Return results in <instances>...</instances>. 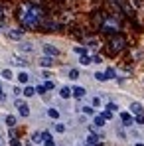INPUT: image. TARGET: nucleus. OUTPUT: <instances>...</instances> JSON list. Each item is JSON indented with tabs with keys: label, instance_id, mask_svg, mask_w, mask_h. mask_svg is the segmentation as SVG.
<instances>
[{
	"label": "nucleus",
	"instance_id": "nucleus-1",
	"mask_svg": "<svg viewBox=\"0 0 144 146\" xmlns=\"http://www.w3.org/2000/svg\"><path fill=\"white\" fill-rule=\"evenodd\" d=\"M18 20L22 28L26 30H36L40 26H44V10L40 6H36L34 2H22L20 10H18Z\"/></svg>",
	"mask_w": 144,
	"mask_h": 146
},
{
	"label": "nucleus",
	"instance_id": "nucleus-2",
	"mask_svg": "<svg viewBox=\"0 0 144 146\" xmlns=\"http://www.w3.org/2000/svg\"><path fill=\"white\" fill-rule=\"evenodd\" d=\"M99 28H101V32H105V34H119L120 30V24L119 20H117V16L115 14H105L103 16V20H101V24H99Z\"/></svg>",
	"mask_w": 144,
	"mask_h": 146
},
{
	"label": "nucleus",
	"instance_id": "nucleus-3",
	"mask_svg": "<svg viewBox=\"0 0 144 146\" xmlns=\"http://www.w3.org/2000/svg\"><path fill=\"white\" fill-rule=\"evenodd\" d=\"M124 48H126V38H124V36L115 34V36L109 40V49H111L113 53H119V51H122Z\"/></svg>",
	"mask_w": 144,
	"mask_h": 146
},
{
	"label": "nucleus",
	"instance_id": "nucleus-4",
	"mask_svg": "<svg viewBox=\"0 0 144 146\" xmlns=\"http://www.w3.org/2000/svg\"><path fill=\"white\" fill-rule=\"evenodd\" d=\"M24 34H26V30H22V28H10V30H6V38L8 40H16V42H22Z\"/></svg>",
	"mask_w": 144,
	"mask_h": 146
},
{
	"label": "nucleus",
	"instance_id": "nucleus-5",
	"mask_svg": "<svg viewBox=\"0 0 144 146\" xmlns=\"http://www.w3.org/2000/svg\"><path fill=\"white\" fill-rule=\"evenodd\" d=\"M14 107L18 109L20 117H30V105L26 103L24 99H14Z\"/></svg>",
	"mask_w": 144,
	"mask_h": 146
},
{
	"label": "nucleus",
	"instance_id": "nucleus-6",
	"mask_svg": "<svg viewBox=\"0 0 144 146\" xmlns=\"http://www.w3.org/2000/svg\"><path fill=\"white\" fill-rule=\"evenodd\" d=\"M42 51H44V55H49V57L61 55V49L57 48V46H53V44H44V46H42Z\"/></svg>",
	"mask_w": 144,
	"mask_h": 146
},
{
	"label": "nucleus",
	"instance_id": "nucleus-7",
	"mask_svg": "<svg viewBox=\"0 0 144 146\" xmlns=\"http://www.w3.org/2000/svg\"><path fill=\"white\" fill-rule=\"evenodd\" d=\"M85 48H87V51H89V55H95L97 51H99V48H101V42H99L97 38H89Z\"/></svg>",
	"mask_w": 144,
	"mask_h": 146
},
{
	"label": "nucleus",
	"instance_id": "nucleus-8",
	"mask_svg": "<svg viewBox=\"0 0 144 146\" xmlns=\"http://www.w3.org/2000/svg\"><path fill=\"white\" fill-rule=\"evenodd\" d=\"M38 65H40L42 69H49V67H53V65H55V57H49V55H42V57L38 59Z\"/></svg>",
	"mask_w": 144,
	"mask_h": 146
},
{
	"label": "nucleus",
	"instance_id": "nucleus-9",
	"mask_svg": "<svg viewBox=\"0 0 144 146\" xmlns=\"http://www.w3.org/2000/svg\"><path fill=\"white\" fill-rule=\"evenodd\" d=\"M120 121H122V126H126V128H130V126H134L136 122H134V115H130V113H120Z\"/></svg>",
	"mask_w": 144,
	"mask_h": 146
},
{
	"label": "nucleus",
	"instance_id": "nucleus-10",
	"mask_svg": "<svg viewBox=\"0 0 144 146\" xmlns=\"http://www.w3.org/2000/svg\"><path fill=\"white\" fill-rule=\"evenodd\" d=\"M18 51L28 55V53H34V51H36V46H34L32 42H20V46H18Z\"/></svg>",
	"mask_w": 144,
	"mask_h": 146
},
{
	"label": "nucleus",
	"instance_id": "nucleus-11",
	"mask_svg": "<svg viewBox=\"0 0 144 146\" xmlns=\"http://www.w3.org/2000/svg\"><path fill=\"white\" fill-rule=\"evenodd\" d=\"M130 115H134V117H140V115H144V107H142V103H130V111H128Z\"/></svg>",
	"mask_w": 144,
	"mask_h": 146
},
{
	"label": "nucleus",
	"instance_id": "nucleus-12",
	"mask_svg": "<svg viewBox=\"0 0 144 146\" xmlns=\"http://www.w3.org/2000/svg\"><path fill=\"white\" fill-rule=\"evenodd\" d=\"M71 93H73V99H79L81 101V99H85V95H87V89L81 87V85H75L71 89Z\"/></svg>",
	"mask_w": 144,
	"mask_h": 146
},
{
	"label": "nucleus",
	"instance_id": "nucleus-13",
	"mask_svg": "<svg viewBox=\"0 0 144 146\" xmlns=\"http://www.w3.org/2000/svg\"><path fill=\"white\" fill-rule=\"evenodd\" d=\"M30 77H32V75H30V73L28 71H20L18 73V75H16V79H18V83H20V85H28V83H30Z\"/></svg>",
	"mask_w": 144,
	"mask_h": 146
},
{
	"label": "nucleus",
	"instance_id": "nucleus-14",
	"mask_svg": "<svg viewBox=\"0 0 144 146\" xmlns=\"http://www.w3.org/2000/svg\"><path fill=\"white\" fill-rule=\"evenodd\" d=\"M105 117H103V115H95V117H93V126H95V128H99V130H101V128H105Z\"/></svg>",
	"mask_w": 144,
	"mask_h": 146
},
{
	"label": "nucleus",
	"instance_id": "nucleus-15",
	"mask_svg": "<svg viewBox=\"0 0 144 146\" xmlns=\"http://www.w3.org/2000/svg\"><path fill=\"white\" fill-rule=\"evenodd\" d=\"M59 97H61V99H71V97H73V93H71V87H67V85L59 87Z\"/></svg>",
	"mask_w": 144,
	"mask_h": 146
},
{
	"label": "nucleus",
	"instance_id": "nucleus-16",
	"mask_svg": "<svg viewBox=\"0 0 144 146\" xmlns=\"http://www.w3.org/2000/svg\"><path fill=\"white\" fill-rule=\"evenodd\" d=\"M4 122H6L8 128H16V126H18V119H16L14 115H8V117L4 119Z\"/></svg>",
	"mask_w": 144,
	"mask_h": 146
},
{
	"label": "nucleus",
	"instance_id": "nucleus-17",
	"mask_svg": "<svg viewBox=\"0 0 144 146\" xmlns=\"http://www.w3.org/2000/svg\"><path fill=\"white\" fill-rule=\"evenodd\" d=\"M48 117L51 119V121H59V117H61V113H59V109H48Z\"/></svg>",
	"mask_w": 144,
	"mask_h": 146
},
{
	"label": "nucleus",
	"instance_id": "nucleus-18",
	"mask_svg": "<svg viewBox=\"0 0 144 146\" xmlns=\"http://www.w3.org/2000/svg\"><path fill=\"white\" fill-rule=\"evenodd\" d=\"M26 99H30V97H34V95H38L36 93V87H32V85H26L24 87V93H22Z\"/></svg>",
	"mask_w": 144,
	"mask_h": 146
},
{
	"label": "nucleus",
	"instance_id": "nucleus-19",
	"mask_svg": "<svg viewBox=\"0 0 144 146\" xmlns=\"http://www.w3.org/2000/svg\"><path fill=\"white\" fill-rule=\"evenodd\" d=\"M53 130H55V132H57V134H63V132H65V130H67V126H65V124H63V122L55 121V122H53Z\"/></svg>",
	"mask_w": 144,
	"mask_h": 146
},
{
	"label": "nucleus",
	"instance_id": "nucleus-20",
	"mask_svg": "<svg viewBox=\"0 0 144 146\" xmlns=\"http://www.w3.org/2000/svg\"><path fill=\"white\" fill-rule=\"evenodd\" d=\"M79 63H81L83 67H87V65H91V63H93V57H91L89 53H87V55H81V57H79Z\"/></svg>",
	"mask_w": 144,
	"mask_h": 146
},
{
	"label": "nucleus",
	"instance_id": "nucleus-21",
	"mask_svg": "<svg viewBox=\"0 0 144 146\" xmlns=\"http://www.w3.org/2000/svg\"><path fill=\"white\" fill-rule=\"evenodd\" d=\"M67 77H69L71 81H77V79L81 77V71H79L77 67H73V69H69V73H67Z\"/></svg>",
	"mask_w": 144,
	"mask_h": 146
},
{
	"label": "nucleus",
	"instance_id": "nucleus-22",
	"mask_svg": "<svg viewBox=\"0 0 144 146\" xmlns=\"http://www.w3.org/2000/svg\"><path fill=\"white\" fill-rule=\"evenodd\" d=\"M105 75H107L109 81H111V79H117V69H115V67H107V69H105Z\"/></svg>",
	"mask_w": 144,
	"mask_h": 146
},
{
	"label": "nucleus",
	"instance_id": "nucleus-23",
	"mask_svg": "<svg viewBox=\"0 0 144 146\" xmlns=\"http://www.w3.org/2000/svg\"><path fill=\"white\" fill-rule=\"evenodd\" d=\"M73 53H77L81 57V55H87L89 51H87V48H83V46H73Z\"/></svg>",
	"mask_w": 144,
	"mask_h": 146
},
{
	"label": "nucleus",
	"instance_id": "nucleus-24",
	"mask_svg": "<svg viewBox=\"0 0 144 146\" xmlns=\"http://www.w3.org/2000/svg\"><path fill=\"white\" fill-rule=\"evenodd\" d=\"M91 107H93V109H101V107H103V101H101L99 95H95V97L91 99Z\"/></svg>",
	"mask_w": 144,
	"mask_h": 146
},
{
	"label": "nucleus",
	"instance_id": "nucleus-25",
	"mask_svg": "<svg viewBox=\"0 0 144 146\" xmlns=\"http://www.w3.org/2000/svg\"><path fill=\"white\" fill-rule=\"evenodd\" d=\"M12 63H16V65H26L28 59H26V57H20V55H12Z\"/></svg>",
	"mask_w": 144,
	"mask_h": 146
},
{
	"label": "nucleus",
	"instance_id": "nucleus-26",
	"mask_svg": "<svg viewBox=\"0 0 144 146\" xmlns=\"http://www.w3.org/2000/svg\"><path fill=\"white\" fill-rule=\"evenodd\" d=\"M81 111L85 113V115H89V117H95L97 113H95V109L91 107V105H85V107H81Z\"/></svg>",
	"mask_w": 144,
	"mask_h": 146
},
{
	"label": "nucleus",
	"instance_id": "nucleus-27",
	"mask_svg": "<svg viewBox=\"0 0 144 146\" xmlns=\"http://www.w3.org/2000/svg\"><path fill=\"white\" fill-rule=\"evenodd\" d=\"M93 77H95V81H99V83H105V81H109V79H107V75H105V71H97Z\"/></svg>",
	"mask_w": 144,
	"mask_h": 146
},
{
	"label": "nucleus",
	"instance_id": "nucleus-28",
	"mask_svg": "<svg viewBox=\"0 0 144 146\" xmlns=\"http://www.w3.org/2000/svg\"><path fill=\"white\" fill-rule=\"evenodd\" d=\"M105 109H107V111H111V113H117V111H119V105H117V103H113V101H109V103L105 105Z\"/></svg>",
	"mask_w": 144,
	"mask_h": 146
},
{
	"label": "nucleus",
	"instance_id": "nucleus-29",
	"mask_svg": "<svg viewBox=\"0 0 144 146\" xmlns=\"http://www.w3.org/2000/svg\"><path fill=\"white\" fill-rule=\"evenodd\" d=\"M32 142H34V144H42V142H44L42 132H34V134H32Z\"/></svg>",
	"mask_w": 144,
	"mask_h": 146
},
{
	"label": "nucleus",
	"instance_id": "nucleus-30",
	"mask_svg": "<svg viewBox=\"0 0 144 146\" xmlns=\"http://www.w3.org/2000/svg\"><path fill=\"white\" fill-rule=\"evenodd\" d=\"M2 79L12 81V79H14V73H12V69H4V71H2Z\"/></svg>",
	"mask_w": 144,
	"mask_h": 146
},
{
	"label": "nucleus",
	"instance_id": "nucleus-31",
	"mask_svg": "<svg viewBox=\"0 0 144 146\" xmlns=\"http://www.w3.org/2000/svg\"><path fill=\"white\" fill-rule=\"evenodd\" d=\"M46 91H48V89L44 87V83H40V85L36 87V93H38V95H46Z\"/></svg>",
	"mask_w": 144,
	"mask_h": 146
},
{
	"label": "nucleus",
	"instance_id": "nucleus-32",
	"mask_svg": "<svg viewBox=\"0 0 144 146\" xmlns=\"http://www.w3.org/2000/svg\"><path fill=\"white\" fill-rule=\"evenodd\" d=\"M44 87H46L48 91H51V89H55V83H53V81L49 79V81H44Z\"/></svg>",
	"mask_w": 144,
	"mask_h": 146
},
{
	"label": "nucleus",
	"instance_id": "nucleus-33",
	"mask_svg": "<svg viewBox=\"0 0 144 146\" xmlns=\"http://www.w3.org/2000/svg\"><path fill=\"white\" fill-rule=\"evenodd\" d=\"M101 115H103V117H105V121H111V119H113V115H115V113H111V111H107V109H105V111H103V113H101Z\"/></svg>",
	"mask_w": 144,
	"mask_h": 146
},
{
	"label": "nucleus",
	"instance_id": "nucleus-34",
	"mask_svg": "<svg viewBox=\"0 0 144 146\" xmlns=\"http://www.w3.org/2000/svg\"><path fill=\"white\" fill-rule=\"evenodd\" d=\"M42 77H44V81H49V79H51L53 75H51L49 71H46V69H44V71H42Z\"/></svg>",
	"mask_w": 144,
	"mask_h": 146
},
{
	"label": "nucleus",
	"instance_id": "nucleus-35",
	"mask_svg": "<svg viewBox=\"0 0 144 146\" xmlns=\"http://www.w3.org/2000/svg\"><path fill=\"white\" fill-rule=\"evenodd\" d=\"M91 57H93V63H97V65H99V63H103V57H101V55H91Z\"/></svg>",
	"mask_w": 144,
	"mask_h": 146
},
{
	"label": "nucleus",
	"instance_id": "nucleus-36",
	"mask_svg": "<svg viewBox=\"0 0 144 146\" xmlns=\"http://www.w3.org/2000/svg\"><path fill=\"white\" fill-rule=\"evenodd\" d=\"M134 122H136V124H144V115H140V117H134Z\"/></svg>",
	"mask_w": 144,
	"mask_h": 146
},
{
	"label": "nucleus",
	"instance_id": "nucleus-37",
	"mask_svg": "<svg viewBox=\"0 0 144 146\" xmlns=\"http://www.w3.org/2000/svg\"><path fill=\"white\" fill-rule=\"evenodd\" d=\"M44 146H55V140L49 138V140H44Z\"/></svg>",
	"mask_w": 144,
	"mask_h": 146
},
{
	"label": "nucleus",
	"instance_id": "nucleus-38",
	"mask_svg": "<svg viewBox=\"0 0 144 146\" xmlns=\"http://www.w3.org/2000/svg\"><path fill=\"white\" fill-rule=\"evenodd\" d=\"M10 146H20V140L18 138H10Z\"/></svg>",
	"mask_w": 144,
	"mask_h": 146
},
{
	"label": "nucleus",
	"instance_id": "nucleus-39",
	"mask_svg": "<svg viewBox=\"0 0 144 146\" xmlns=\"http://www.w3.org/2000/svg\"><path fill=\"white\" fill-rule=\"evenodd\" d=\"M4 16H6V10H4V6H2V4H0V20H2V18H4Z\"/></svg>",
	"mask_w": 144,
	"mask_h": 146
},
{
	"label": "nucleus",
	"instance_id": "nucleus-40",
	"mask_svg": "<svg viewBox=\"0 0 144 146\" xmlns=\"http://www.w3.org/2000/svg\"><path fill=\"white\" fill-rule=\"evenodd\" d=\"M0 101H6V93H4V89L0 87Z\"/></svg>",
	"mask_w": 144,
	"mask_h": 146
},
{
	"label": "nucleus",
	"instance_id": "nucleus-41",
	"mask_svg": "<svg viewBox=\"0 0 144 146\" xmlns=\"http://www.w3.org/2000/svg\"><path fill=\"white\" fill-rule=\"evenodd\" d=\"M134 146H144V142H136V144H134Z\"/></svg>",
	"mask_w": 144,
	"mask_h": 146
},
{
	"label": "nucleus",
	"instance_id": "nucleus-42",
	"mask_svg": "<svg viewBox=\"0 0 144 146\" xmlns=\"http://www.w3.org/2000/svg\"><path fill=\"white\" fill-rule=\"evenodd\" d=\"M142 83H144V77H142Z\"/></svg>",
	"mask_w": 144,
	"mask_h": 146
}]
</instances>
